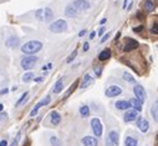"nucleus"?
Returning <instances> with one entry per match:
<instances>
[{
	"instance_id": "bb28decb",
	"label": "nucleus",
	"mask_w": 158,
	"mask_h": 146,
	"mask_svg": "<svg viewBox=\"0 0 158 146\" xmlns=\"http://www.w3.org/2000/svg\"><path fill=\"white\" fill-rule=\"evenodd\" d=\"M154 2L153 0H146L144 2V9H146L147 11H153L154 10Z\"/></svg>"
},
{
	"instance_id": "9b49d317",
	"label": "nucleus",
	"mask_w": 158,
	"mask_h": 146,
	"mask_svg": "<svg viewBox=\"0 0 158 146\" xmlns=\"http://www.w3.org/2000/svg\"><path fill=\"white\" fill-rule=\"evenodd\" d=\"M138 46H139V44L136 41V40H132V38H126V45L123 46V50L128 52V51L136 50Z\"/></svg>"
},
{
	"instance_id": "a211bd4d",
	"label": "nucleus",
	"mask_w": 158,
	"mask_h": 146,
	"mask_svg": "<svg viewBox=\"0 0 158 146\" xmlns=\"http://www.w3.org/2000/svg\"><path fill=\"white\" fill-rule=\"evenodd\" d=\"M64 89V78H59V81L54 84V88H52V92L55 93V94H59V93H61Z\"/></svg>"
},
{
	"instance_id": "a18cd8bd",
	"label": "nucleus",
	"mask_w": 158,
	"mask_h": 146,
	"mask_svg": "<svg viewBox=\"0 0 158 146\" xmlns=\"http://www.w3.org/2000/svg\"><path fill=\"white\" fill-rule=\"evenodd\" d=\"M4 118H6V115H5V114H2V113H0V120H3Z\"/></svg>"
},
{
	"instance_id": "c85d7f7f",
	"label": "nucleus",
	"mask_w": 158,
	"mask_h": 146,
	"mask_svg": "<svg viewBox=\"0 0 158 146\" xmlns=\"http://www.w3.org/2000/svg\"><path fill=\"white\" fill-rule=\"evenodd\" d=\"M50 144H51V146H61V141L56 136H51L50 138Z\"/></svg>"
},
{
	"instance_id": "6e6552de",
	"label": "nucleus",
	"mask_w": 158,
	"mask_h": 146,
	"mask_svg": "<svg viewBox=\"0 0 158 146\" xmlns=\"http://www.w3.org/2000/svg\"><path fill=\"white\" fill-rule=\"evenodd\" d=\"M122 93V88L121 87H118V86H110L106 92H105V94H106L108 98H115L117 96H120Z\"/></svg>"
},
{
	"instance_id": "ea45409f",
	"label": "nucleus",
	"mask_w": 158,
	"mask_h": 146,
	"mask_svg": "<svg viewBox=\"0 0 158 146\" xmlns=\"http://www.w3.org/2000/svg\"><path fill=\"white\" fill-rule=\"evenodd\" d=\"M86 35V30H81L80 32H78V36L80 37H82V36H85Z\"/></svg>"
},
{
	"instance_id": "f704fd0d",
	"label": "nucleus",
	"mask_w": 158,
	"mask_h": 146,
	"mask_svg": "<svg viewBox=\"0 0 158 146\" xmlns=\"http://www.w3.org/2000/svg\"><path fill=\"white\" fill-rule=\"evenodd\" d=\"M95 73H96V76L100 77L101 73H102V68H101V67H96V68H95Z\"/></svg>"
},
{
	"instance_id": "473e14b6",
	"label": "nucleus",
	"mask_w": 158,
	"mask_h": 146,
	"mask_svg": "<svg viewBox=\"0 0 158 146\" xmlns=\"http://www.w3.org/2000/svg\"><path fill=\"white\" fill-rule=\"evenodd\" d=\"M110 36H111V34H106L105 36H102V37H101V41H100V44H103V42H106L107 40L110 38Z\"/></svg>"
},
{
	"instance_id": "f3484780",
	"label": "nucleus",
	"mask_w": 158,
	"mask_h": 146,
	"mask_svg": "<svg viewBox=\"0 0 158 146\" xmlns=\"http://www.w3.org/2000/svg\"><path fill=\"white\" fill-rule=\"evenodd\" d=\"M129 102V104H131V108H133L135 110H137L138 113L139 112H142V108H143V103H141L137 98H132V99H131V100H128Z\"/></svg>"
},
{
	"instance_id": "1a4fd4ad",
	"label": "nucleus",
	"mask_w": 158,
	"mask_h": 146,
	"mask_svg": "<svg viewBox=\"0 0 158 146\" xmlns=\"http://www.w3.org/2000/svg\"><path fill=\"white\" fill-rule=\"evenodd\" d=\"M137 118H138V112L131 108V109L126 110V113H125V115H123V120H125L126 123H131V122L136 120Z\"/></svg>"
},
{
	"instance_id": "ddd939ff",
	"label": "nucleus",
	"mask_w": 158,
	"mask_h": 146,
	"mask_svg": "<svg viewBox=\"0 0 158 146\" xmlns=\"http://www.w3.org/2000/svg\"><path fill=\"white\" fill-rule=\"evenodd\" d=\"M81 144L84 146H98V140L94 136H85L81 140Z\"/></svg>"
},
{
	"instance_id": "c03bdc74",
	"label": "nucleus",
	"mask_w": 158,
	"mask_h": 146,
	"mask_svg": "<svg viewBox=\"0 0 158 146\" xmlns=\"http://www.w3.org/2000/svg\"><path fill=\"white\" fill-rule=\"evenodd\" d=\"M8 93V89H4V90H0V94H6Z\"/></svg>"
},
{
	"instance_id": "6ab92c4d",
	"label": "nucleus",
	"mask_w": 158,
	"mask_h": 146,
	"mask_svg": "<svg viewBox=\"0 0 158 146\" xmlns=\"http://www.w3.org/2000/svg\"><path fill=\"white\" fill-rule=\"evenodd\" d=\"M52 19H54V11H52L50 8L44 9V21H46V22H51Z\"/></svg>"
},
{
	"instance_id": "a878e982",
	"label": "nucleus",
	"mask_w": 158,
	"mask_h": 146,
	"mask_svg": "<svg viewBox=\"0 0 158 146\" xmlns=\"http://www.w3.org/2000/svg\"><path fill=\"white\" fill-rule=\"evenodd\" d=\"M34 79V73L33 72H26L24 76H22V82L24 83H29Z\"/></svg>"
},
{
	"instance_id": "0eeeda50",
	"label": "nucleus",
	"mask_w": 158,
	"mask_h": 146,
	"mask_svg": "<svg viewBox=\"0 0 158 146\" xmlns=\"http://www.w3.org/2000/svg\"><path fill=\"white\" fill-rule=\"evenodd\" d=\"M72 6L77 10V11H82V10H88L90 9V3L87 2V0H74V2L71 3Z\"/></svg>"
},
{
	"instance_id": "4be33fe9",
	"label": "nucleus",
	"mask_w": 158,
	"mask_h": 146,
	"mask_svg": "<svg viewBox=\"0 0 158 146\" xmlns=\"http://www.w3.org/2000/svg\"><path fill=\"white\" fill-rule=\"evenodd\" d=\"M61 123V115L57 112H52L51 113V124L52 125H59Z\"/></svg>"
},
{
	"instance_id": "b1692460",
	"label": "nucleus",
	"mask_w": 158,
	"mask_h": 146,
	"mask_svg": "<svg viewBox=\"0 0 158 146\" xmlns=\"http://www.w3.org/2000/svg\"><path fill=\"white\" fill-rule=\"evenodd\" d=\"M138 145V141L136 138H132V136H127L126 140H125V146H137Z\"/></svg>"
},
{
	"instance_id": "4c0bfd02",
	"label": "nucleus",
	"mask_w": 158,
	"mask_h": 146,
	"mask_svg": "<svg viewBox=\"0 0 158 146\" xmlns=\"http://www.w3.org/2000/svg\"><path fill=\"white\" fill-rule=\"evenodd\" d=\"M105 31H106V29H105V28H101V29H100V31H98V35H100V36H102V35L105 34Z\"/></svg>"
},
{
	"instance_id": "37998d69",
	"label": "nucleus",
	"mask_w": 158,
	"mask_h": 146,
	"mask_svg": "<svg viewBox=\"0 0 158 146\" xmlns=\"http://www.w3.org/2000/svg\"><path fill=\"white\" fill-rule=\"evenodd\" d=\"M128 2H129V0H125V2H123V6H122L123 9H126V8H127V4H128Z\"/></svg>"
},
{
	"instance_id": "4468645a",
	"label": "nucleus",
	"mask_w": 158,
	"mask_h": 146,
	"mask_svg": "<svg viewBox=\"0 0 158 146\" xmlns=\"http://www.w3.org/2000/svg\"><path fill=\"white\" fill-rule=\"evenodd\" d=\"M64 14L66 15L67 18H75V16H77V14H78V11L72 6V4H69L66 8H65V10H64Z\"/></svg>"
},
{
	"instance_id": "72a5a7b5",
	"label": "nucleus",
	"mask_w": 158,
	"mask_h": 146,
	"mask_svg": "<svg viewBox=\"0 0 158 146\" xmlns=\"http://www.w3.org/2000/svg\"><path fill=\"white\" fill-rule=\"evenodd\" d=\"M34 82H36V83L44 82V77H36V78H34Z\"/></svg>"
},
{
	"instance_id": "c9c22d12",
	"label": "nucleus",
	"mask_w": 158,
	"mask_h": 146,
	"mask_svg": "<svg viewBox=\"0 0 158 146\" xmlns=\"http://www.w3.org/2000/svg\"><path fill=\"white\" fill-rule=\"evenodd\" d=\"M88 48H90L88 42H85V44H84V52H87V51H88Z\"/></svg>"
},
{
	"instance_id": "c756f323",
	"label": "nucleus",
	"mask_w": 158,
	"mask_h": 146,
	"mask_svg": "<svg viewBox=\"0 0 158 146\" xmlns=\"http://www.w3.org/2000/svg\"><path fill=\"white\" fill-rule=\"evenodd\" d=\"M76 55H77V51L75 50V51L72 52V54H71V55H70V56L66 58V63H71V62H72V61L76 58Z\"/></svg>"
},
{
	"instance_id": "2f4dec72",
	"label": "nucleus",
	"mask_w": 158,
	"mask_h": 146,
	"mask_svg": "<svg viewBox=\"0 0 158 146\" xmlns=\"http://www.w3.org/2000/svg\"><path fill=\"white\" fill-rule=\"evenodd\" d=\"M28 94H29V92H25V93H24V94H22V96L20 97V99H19V100L16 102V104H15V105H16V107H19V105H20V104H21V103H22V102L25 100V98H26V97H28Z\"/></svg>"
},
{
	"instance_id": "5701e85b",
	"label": "nucleus",
	"mask_w": 158,
	"mask_h": 146,
	"mask_svg": "<svg viewBox=\"0 0 158 146\" xmlns=\"http://www.w3.org/2000/svg\"><path fill=\"white\" fill-rule=\"evenodd\" d=\"M151 114L153 116V120L157 122L158 120V102H154L152 108H151Z\"/></svg>"
},
{
	"instance_id": "49530a36",
	"label": "nucleus",
	"mask_w": 158,
	"mask_h": 146,
	"mask_svg": "<svg viewBox=\"0 0 158 146\" xmlns=\"http://www.w3.org/2000/svg\"><path fill=\"white\" fill-rule=\"evenodd\" d=\"M106 21H107L106 19H102V20L100 21V24H101V25H105V24H106Z\"/></svg>"
},
{
	"instance_id": "39448f33",
	"label": "nucleus",
	"mask_w": 158,
	"mask_h": 146,
	"mask_svg": "<svg viewBox=\"0 0 158 146\" xmlns=\"http://www.w3.org/2000/svg\"><path fill=\"white\" fill-rule=\"evenodd\" d=\"M120 142V135L116 130H111L106 139V146H117Z\"/></svg>"
},
{
	"instance_id": "de8ad7c7",
	"label": "nucleus",
	"mask_w": 158,
	"mask_h": 146,
	"mask_svg": "<svg viewBox=\"0 0 158 146\" xmlns=\"http://www.w3.org/2000/svg\"><path fill=\"white\" fill-rule=\"evenodd\" d=\"M3 110H4V105H3V104H0V113H2Z\"/></svg>"
},
{
	"instance_id": "f8f14e48",
	"label": "nucleus",
	"mask_w": 158,
	"mask_h": 146,
	"mask_svg": "<svg viewBox=\"0 0 158 146\" xmlns=\"http://www.w3.org/2000/svg\"><path fill=\"white\" fill-rule=\"evenodd\" d=\"M50 97H46L45 98V100H41V102H39L36 105H35V107H34V109L31 110V113H30V116H35L36 114H37V110L39 109H40L41 107H45V105H47L49 103H50Z\"/></svg>"
},
{
	"instance_id": "e433bc0d",
	"label": "nucleus",
	"mask_w": 158,
	"mask_h": 146,
	"mask_svg": "<svg viewBox=\"0 0 158 146\" xmlns=\"http://www.w3.org/2000/svg\"><path fill=\"white\" fill-rule=\"evenodd\" d=\"M153 34H157V22H154V25L152 26V30H151Z\"/></svg>"
},
{
	"instance_id": "7c9ffc66",
	"label": "nucleus",
	"mask_w": 158,
	"mask_h": 146,
	"mask_svg": "<svg viewBox=\"0 0 158 146\" xmlns=\"http://www.w3.org/2000/svg\"><path fill=\"white\" fill-rule=\"evenodd\" d=\"M36 18L40 20V21H43L44 20V9H40V10H37L36 11Z\"/></svg>"
},
{
	"instance_id": "79ce46f5",
	"label": "nucleus",
	"mask_w": 158,
	"mask_h": 146,
	"mask_svg": "<svg viewBox=\"0 0 158 146\" xmlns=\"http://www.w3.org/2000/svg\"><path fill=\"white\" fill-rule=\"evenodd\" d=\"M142 29H143V26H139V28H136V29H133V31H136V32H139Z\"/></svg>"
},
{
	"instance_id": "58836bf2",
	"label": "nucleus",
	"mask_w": 158,
	"mask_h": 146,
	"mask_svg": "<svg viewBox=\"0 0 158 146\" xmlns=\"http://www.w3.org/2000/svg\"><path fill=\"white\" fill-rule=\"evenodd\" d=\"M0 146H8V141L6 140H2V141H0Z\"/></svg>"
},
{
	"instance_id": "a19ab883",
	"label": "nucleus",
	"mask_w": 158,
	"mask_h": 146,
	"mask_svg": "<svg viewBox=\"0 0 158 146\" xmlns=\"http://www.w3.org/2000/svg\"><path fill=\"white\" fill-rule=\"evenodd\" d=\"M95 36H96V32L94 31V32H91V34H90V36H88V37H90V40H94V38H95Z\"/></svg>"
},
{
	"instance_id": "412c9836",
	"label": "nucleus",
	"mask_w": 158,
	"mask_h": 146,
	"mask_svg": "<svg viewBox=\"0 0 158 146\" xmlns=\"http://www.w3.org/2000/svg\"><path fill=\"white\" fill-rule=\"evenodd\" d=\"M111 58V50L110 48H105L101 54L98 55V60L100 61H107Z\"/></svg>"
},
{
	"instance_id": "aec40b11",
	"label": "nucleus",
	"mask_w": 158,
	"mask_h": 146,
	"mask_svg": "<svg viewBox=\"0 0 158 146\" xmlns=\"http://www.w3.org/2000/svg\"><path fill=\"white\" fill-rule=\"evenodd\" d=\"M92 82H94V79H92V77H91V74H85V77H84V79H82V82H81V89H85V88H87Z\"/></svg>"
},
{
	"instance_id": "423d86ee",
	"label": "nucleus",
	"mask_w": 158,
	"mask_h": 146,
	"mask_svg": "<svg viewBox=\"0 0 158 146\" xmlns=\"http://www.w3.org/2000/svg\"><path fill=\"white\" fill-rule=\"evenodd\" d=\"M133 93H135L136 98H137L141 103H144V100H146V98H147V93H146V89L143 88V86L136 84L135 88H133Z\"/></svg>"
},
{
	"instance_id": "7ed1b4c3",
	"label": "nucleus",
	"mask_w": 158,
	"mask_h": 146,
	"mask_svg": "<svg viewBox=\"0 0 158 146\" xmlns=\"http://www.w3.org/2000/svg\"><path fill=\"white\" fill-rule=\"evenodd\" d=\"M65 30H67V22H66V20H64V19L55 20L54 22L50 24V31L51 32L60 34V32H64Z\"/></svg>"
},
{
	"instance_id": "20e7f679",
	"label": "nucleus",
	"mask_w": 158,
	"mask_h": 146,
	"mask_svg": "<svg viewBox=\"0 0 158 146\" xmlns=\"http://www.w3.org/2000/svg\"><path fill=\"white\" fill-rule=\"evenodd\" d=\"M91 129L92 131H94V134L96 138H100L102 135V123L98 118H94V119H91Z\"/></svg>"
},
{
	"instance_id": "09e8293b",
	"label": "nucleus",
	"mask_w": 158,
	"mask_h": 146,
	"mask_svg": "<svg viewBox=\"0 0 158 146\" xmlns=\"http://www.w3.org/2000/svg\"><path fill=\"white\" fill-rule=\"evenodd\" d=\"M120 36H121V34H120V32H118V34L116 35V40H118V38H120Z\"/></svg>"
},
{
	"instance_id": "2eb2a0df",
	"label": "nucleus",
	"mask_w": 158,
	"mask_h": 146,
	"mask_svg": "<svg viewBox=\"0 0 158 146\" xmlns=\"http://www.w3.org/2000/svg\"><path fill=\"white\" fill-rule=\"evenodd\" d=\"M19 42H20V40H19L18 36H9L8 40L5 41V46L12 48V47H16L19 45Z\"/></svg>"
},
{
	"instance_id": "cd10ccee",
	"label": "nucleus",
	"mask_w": 158,
	"mask_h": 146,
	"mask_svg": "<svg viewBox=\"0 0 158 146\" xmlns=\"http://www.w3.org/2000/svg\"><path fill=\"white\" fill-rule=\"evenodd\" d=\"M123 79H125L126 82H128V83H135L136 82L135 77L131 74V73H128V72H123Z\"/></svg>"
},
{
	"instance_id": "dca6fc26",
	"label": "nucleus",
	"mask_w": 158,
	"mask_h": 146,
	"mask_svg": "<svg viewBox=\"0 0 158 146\" xmlns=\"http://www.w3.org/2000/svg\"><path fill=\"white\" fill-rule=\"evenodd\" d=\"M116 108H117L118 110L126 112V110L131 109V104H129L128 100H117V102H116Z\"/></svg>"
},
{
	"instance_id": "393cba45",
	"label": "nucleus",
	"mask_w": 158,
	"mask_h": 146,
	"mask_svg": "<svg viewBox=\"0 0 158 146\" xmlns=\"http://www.w3.org/2000/svg\"><path fill=\"white\" fill-rule=\"evenodd\" d=\"M80 115L82 118H88L90 116V108H88V105H81L80 107Z\"/></svg>"
},
{
	"instance_id": "f257e3e1",
	"label": "nucleus",
	"mask_w": 158,
	"mask_h": 146,
	"mask_svg": "<svg viewBox=\"0 0 158 146\" xmlns=\"http://www.w3.org/2000/svg\"><path fill=\"white\" fill-rule=\"evenodd\" d=\"M43 46H44L43 42L33 40V41H29L21 46V52L25 55H35L43 50Z\"/></svg>"
},
{
	"instance_id": "9d476101",
	"label": "nucleus",
	"mask_w": 158,
	"mask_h": 146,
	"mask_svg": "<svg viewBox=\"0 0 158 146\" xmlns=\"http://www.w3.org/2000/svg\"><path fill=\"white\" fill-rule=\"evenodd\" d=\"M138 120H137V126H138V129H139V131L141 132H147L148 131V129H149V123H148V120L147 119H144V118H137Z\"/></svg>"
},
{
	"instance_id": "f03ea898",
	"label": "nucleus",
	"mask_w": 158,
	"mask_h": 146,
	"mask_svg": "<svg viewBox=\"0 0 158 146\" xmlns=\"http://www.w3.org/2000/svg\"><path fill=\"white\" fill-rule=\"evenodd\" d=\"M37 61H39V58H37L35 55H26V56H24V57L21 58L20 66H21L22 70L30 71V70H33L35 66H36Z\"/></svg>"
}]
</instances>
